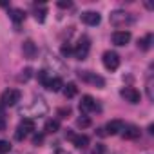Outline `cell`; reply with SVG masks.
Returning a JSON list of instances; mask_svg holds the SVG:
<instances>
[{"label":"cell","instance_id":"5","mask_svg":"<svg viewBox=\"0 0 154 154\" xmlns=\"http://www.w3.org/2000/svg\"><path fill=\"white\" fill-rule=\"evenodd\" d=\"M102 62H103L107 71H116L120 67V56L114 51H105L103 56H102Z\"/></svg>","mask_w":154,"mask_h":154},{"label":"cell","instance_id":"20","mask_svg":"<svg viewBox=\"0 0 154 154\" xmlns=\"http://www.w3.org/2000/svg\"><path fill=\"white\" fill-rule=\"evenodd\" d=\"M58 129H60V123H58L56 120H47V122H45L44 131H45L47 134H54V132H58Z\"/></svg>","mask_w":154,"mask_h":154},{"label":"cell","instance_id":"23","mask_svg":"<svg viewBox=\"0 0 154 154\" xmlns=\"http://www.w3.org/2000/svg\"><path fill=\"white\" fill-rule=\"evenodd\" d=\"M76 125H78V127H82V129H85V127H89L91 125V120L84 114V116H80L78 120H76Z\"/></svg>","mask_w":154,"mask_h":154},{"label":"cell","instance_id":"12","mask_svg":"<svg viewBox=\"0 0 154 154\" xmlns=\"http://www.w3.org/2000/svg\"><path fill=\"white\" fill-rule=\"evenodd\" d=\"M140 134H141L140 127H136V125H123V129H122V136L125 140H138Z\"/></svg>","mask_w":154,"mask_h":154},{"label":"cell","instance_id":"4","mask_svg":"<svg viewBox=\"0 0 154 154\" xmlns=\"http://www.w3.org/2000/svg\"><path fill=\"white\" fill-rule=\"evenodd\" d=\"M22 98V93L18 89H8L2 93V96H0V102H2L4 107H11V105H17Z\"/></svg>","mask_w":154,"mask_h":154},{"label":"cell","instance_id":"17","mask_svg":"<svg viewBox=\"0 0 154 154\" xmlns=\"http://www.w3.org/2000/svg\"><path fill=\"white\" fill-rule=\"evenodd\" d=\"M72 145L76 149H85L89 145V138L85 134H78V136H72Z\"/></svg>","mask_w":154,"mask_h":154},{"label":"cell","instance_id":"31","mask_svg":"<svg viewBox=\"0 0 154 154\" xmlns=\"http://www.w3.org/2000/svg\"><path fill=\"white\" fill-rule=\"evenodd\" d=\"M62 54H63V56H69V54H72V49H71V45H62Z\"/></svg>","mask_w":154,"mask_h":154},{"label":"cell","instance_id":"11","mask_svg":"<svg viewBox=\"0 0 154 154\" xmlns=\"http://www.w3.org/2000/svg\"><path fill=\"white\" fill-rule=\"evenodd\" d=\"M31 111H33L35 116H44V114L47 112V103H45V100H44V98H35V102H33V105H31Z\"/></svg>","mask_w":154,"mask_h":154},{"label":"cell","instance_id":"21","mask_svg":"<svg viewBox=\"0 0 154 154\" xmlns=\"http://www.w3.org/2000/svg\"><path fill=\"white\" fill-rule=\"evenodd\" d=\"M76 93H78V87H76V84L69 82L67 85H63V94H65V98H72V96H76Z\"/></svg>","mask_w":154,"mask_h":154},{"label":"cell","instance_id":"10","mask_svg":"<svg viewBox=\"0 0 154 154\" xmlns=\"http://www.w3.org/2000/svg\"><path fill=\"white\" fill-rule=\"evenodd\" d=\"M82 22L87 26H98L102 22V17L96 11H85V13H82Z\"/></svg>","mask_w":154,"mask_h":154},{"label":"cell","instance_id":"28","mask_svg":"<svg viewBox=\"0 0 154 154\" xmlns=\"http://www.w3.org/2000/svg\"><path fill=\"white\" fill-rule=\"evenodd\" d=\"M147 93H149V100H154V93H152V80L149 78L147 82Z\"/></svg>","mask_w":154,"mask_h":154},{"label":"cell","instance_id":"8","mask_svg":"<svg viewBox=\"0 0 154 154\" xmlns=\"http://www.w3.org/2000/svg\"><path fill=\"white\" fill-rule=\"evenodd\" d=\"M22 53H24V58L35 60L36 54H38V47H36V44H35L33 40H26L24 45H22Z\"/></svg>","mask_w":154,"mask_h":154},{"label":"cell","instance_id":"24","mask_svg":"<svg viewBox=\"0 0 154 154\" xmlns=\"http://www.w3.org/2000/svg\"><path fill=\"white\" fill-rule=\"evenodd\" d=\"M31 74H33V69H29V67H26V69L22 71V74L18 76V80H20V82H27V80L31 78Z\"/></svg>","mask_w":154,"mask_h":154},{"label":"cell","instance_id":"30","mask_svg":"<svg viewBox=\"0 0 154 154\" xmlns=\"http://www.w3.org/2000/svg\"><path fill=\"white\" fill-rule=\"evenodd\" d=\"M103 152H105V147H103L102 143H98V145L93 149V154H103Z\"/></svg>","mask_w":154,"mask_h":154},{"label":"cell","instance_id":"34","mask_svg":"<svg viewBox=\"0 0 154 154\" xmlns=\"http://www.w3.org/2000/svg\"><path fill=\"white\" fill-rule=\"evenodd\" d=\"M56 154H69V152H65V150H58Z\"/></svg>","mask_w":154,"mask_h":154},{"label":"cell","instance_id":"1","mask_svg":"<svg viewBox=\"0 0 154 154\" xmlns=\"http://www.w3.org/2000/svg\"><path fill=\"white\" fill-rule=\"evenodd\" d=\"M109 20H111V24H112L114 27H127V26H131V24L134 22V17H132L131 13H127V11L116 9V11L111 13Z\"/></svg>","mask_w":154,"mask_h":154},{"label":"cell","instance_id":"26","mask_svg":"<svg viewBox=\"0 0 154 154\" xmlns=\"http://www.w3.org/2000/svg\"><path fill=\"white\" fill-rule=\"evenodd\" d=\"M49 78H51V76L47 74V71H45V69H42V71H38V80H40V82H42L44 85L47 84V80H49Z\"/></svg>","mask_w":154,"mask_h":154},{"label":"cell","instance_id":"27","mask_svg":"<svg viewBox=\"0 0 154 154\" xmlns=\"http://www.w3.org/2000/svg\"><path fill=\"white\" fill-rule=\"evenodd\" d=\"M69 114H71V107H69V105H67V107H60V109H58V116H60V118H67Z\"/></svg>","mask_w":154,"mask_h":154},{"label":"cell","instance_id":"16","mask_svg":"<svg viewBox=\"0 0 154 154\" xmlns=\"http://www.w3.org/2000/svg\"><path fill=\"white\" fill-rule=\"evenodd\" d=\"M9 18H11L13 22L20 24V22H24V20H26V11H24V9H18V8L9 9Z\"/></svg>","mask_w":154,"mask_h":154},{"label":"cell","instance_id":"15","mask_svg":"<svg viewBox=\"0 0 154 154\" xmlns=\"http://www.w3.org/2000/svg\"><path fill=\"white\" fill-rule=\"evenodd\" d=\"M44 87H45V89H49V91H53V93H58V91L63 87V82H62V78H58V76H54V78L51 76V78L47 80V84H45Z\"/></svg>","mask_w":154,"mask_h":154},{"label":"cell","instance_id":"25","mask_svg":"<svg viewBox=\"0 0 154 154\" xmlns=\"http://www.w3.org/2000/svg\"><path fill=\"white\" fill-rule=\"evenodd\" d=\"M11 150V143L6 141V140H0V154H6Z\"/></svg>","mask_w":154,"mask_h":154},{"label":"cell","instance_id":"29","mask_svg":"<svg viewBox=\"0 0 154 154\" xmlns=\"http://www.w3.org/2000/svg\"><path fill=\"white\" fill-rule=\"evenodd\" d=\"M44 141V134H35L33 136V145H40Z\"/></svg>","mask_w":154,"mask_h":154},{"label":"cell","instance_id":"2","mask_svg":"<svg viewBox=\"0 0 154 154\" xmlns=\"http://www.w3.org/2000/svg\"><path fill=\"white\" fill-rule=\"evenodd\" d=\"M89 51H91V40L87 36H82L78 40V44H76V47L72 49V54H74L76 60H85Z\"/></svg>","mask_w":154,"mask_h":154},{"label":"cell","instance_id":"9","mask_svg":"<svg viewBox=\"0 0 154 154\" xmlns=\"http://www.w3.org/2000/svg\"><path fill=\"white\" fill-rule=\"evenodd\" d=\"M129 42H131V31H114L112 33L114 45H127Z\"/></svg>","mask_w":154,"mask_h":154},{"label":"cell","instance_id":"6","mask_svg":"<svg viewBox=\"0 0 154 154\" xmlns=\"http://www.w3.org/2000/svg\"><path fill=\"white\" fill-rule=\"evenodd\" d=\"M120 94H122V98H123L125 102H129V103H140V100H141L140 91H136L134 87H123V89L120 91Z\"/></svg>","mask_w":154,"mask_h":154},{"label":"cell","instance_id":"3","mask_svg":"<svg viewBox=\"0 0 154 154\" xmlns=\"http://www.w3.org/2000/svg\"><path fill=\"white\" fill-rule=\"evenodd\" d=\"M78 74V78L82 80V82H87V84H93V85H96V87H105V80L102 78L100 74H96V72H91V71H78L76 72Z\"/></svg>","mask_w":154,"mask_h":154},{"label":"cell","instance_id":"33","mask_svg":"<svg viewBox=\"0 0 154 154\" xmlns=\"http://www.w3.org/2000/svg\"><path fill=\"white\" fill-rule=\"evenodd\" d=\"M2 131H6V120H4V116L0 114V132Z\"/></svg>","mask_w":154,"mask_h":154},{"label":"cell","instance_id":"22","mask_svg":"<svg viewBox=\"0 0 154 154\" xmlns=\"http://www.w3.org/2000/svg\"><path fill=\"white\" fill-rule=\"evenodd\" d=\"M45 15H47V9L45 8H40V9H35V18H36V22H44L45 20Z\"/></svg>","mask_w":154,"mask_h":154},{"label":"cell","instance_id":"19","mask_svg":"<svg viewBox=\"0 0 154 154\" xmlns=\"http://www.w3.org/2000/svg\"><path fill=\"white\" fill-rule=\"evenodd\" d=\"M150 45H152V33H149V35H147L145 38H141V40H138V47H140L141 51H149Z\"/></svg>","mask_w":154,"mask_h":154},{"label":"cell","instance_id":"13","mask_svg":"<svg viewBox=\"0 0 154 154\" xmlns=\"http://www.w3.org/2000/svg\"><path fill=\"white\" fill-rule=\"evenodd\" d=\"M17 129H20V131L27 136V134H31V132L36 129V127H35V120H33V118H24V120L18 123V127H17Z\"/></svg>","mask_w":154,"mask_h":154},{"label":"cell","instance_id":"18","mask_svg":"<svg viewBox=\"0 0 154 154\" xmlns=\"http://www.w3.org/2000/svg\"><path fill=\"white\" fill-rule=\"evenodd\" d=\"M45 63L49 65V67H53V72H54V69H58V71H63V63L58 60V58H54V56H51L49 53L45 54Z\"/></svg>","mask_w":154,"mask_h":154},{"label":"cell","instance_id":"7","mask_svg":"<svg viewBox=\"0 0 154 154\" xmlns=\"http://www.w3.org/2000/svg\"><path fill=\"white\" fill-rule=\"evenodd\" d=\"M80 112H84V114H87V112H91V111H96L98 109V105H96V102H94V98L93 96H89V94H85V96H82V100H80Z\"/></svg>","mask_w":154,"mask_h":154},{"label":"cell","instance_id":"14","mask_svg":"<svg viewBox=\"0 0 154 154\" xmlns=\"http://www.w3.org/2000/svg\"><path fill=\"white\" fill-rule=\"evenodd\" d=\"M122 129H123V122H122V120H111V122L107 123V127H105L107 134H111V136L122 132Z\"/></svg>","mask_w":154,"mask_h":154},{"label":"cell","instance_id":"32","mask_svg":"<svg viewBox=\"0 0 154 154\" xmlns=\"http://www.w3.org/2000/svg\"><path fill=\"white\" fill-rule=\"evenodd\" d=\"M72 4L69 2V0H60L58 2V8H62V9H67V8H71Z\"/></svg>","mask_w":154,"mask_h":154}]
</instances>
